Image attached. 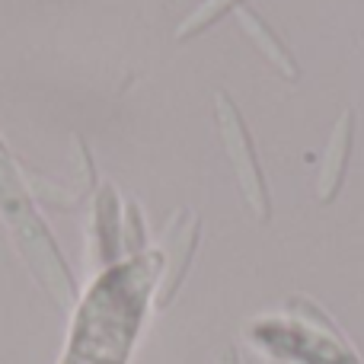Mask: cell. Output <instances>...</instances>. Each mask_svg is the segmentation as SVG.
<instances>
[{
    "mask_svg": "<svg viewBox=\"0 0 364 364\" xmlns=\"http://www.w3.org/2000/svg\"><path fill=\"white\" fill-rule=\"evenodd\" d=\"M160 269V250H144L141 256L102 269L77 307L61 364H128Z\"/></svg>",
    "mask_w": 364,
    "mask_h": 364,
    "instance_id": "cell-1",
    "label": "cell"
},
{
    "mask_svg": "<svg viewBox=\"0 0 364 364\" xmlns=\"http://www.w3.org/2000/svg\"><path fill=\"white\" fill-rule=\"evenodd\" d=\"M32 192L26 186L23 166L13 160L10 147L0 138V218L10 227V237L16 243L19 256L32 269L36 282L48 291V297L58 307H74L77 304V282L51 237L48 224L32 205Z\"/></svg>",
    "mask_w": 364,
    "mask_h": 364,
    "instance_id": "cell-2",
    "label": "cell"
},
{
    "mask_svg": "<svg viewBox=\"0 0 364 364\" xmlns=\"http://www.w3.org/2000/svg\"><path fill=\"white\" fill-rule=\"evenodd\" d=\"M265 355L291 364H361L336 323L307 297H291L284 316H262L246 329Z\"/></svg>",
    "mask_w": 364,
    "mask_h": 364,
    "instance_id": "cell-3",
    "label": "cell"
},
{
    "mask_svg": "<svg viewBox=\"0 0 364 364\" xmlns=\"http://www.w3.org/2000/svg\"><path fill=\"white\" fill-rule=\"evenodd\" d=\"M214 119H218L220 141H224V151L233 164V176L240 182V192H243L246 205L256 214L259 224H269L272 220L269 186H265L262 166H259L256 151H252V138H250V132H246L243 115H240L237 102H233L224 90L214 93Z\"/></svg>",
    "mask_w": 364,
    "mask_h": 364,
    "instance_id": "cell-4",
    "label": "cell"
},
{
    "mask_svg": "<svg viewBox=\"0 0 364 364\" xmlns=\"http://www.w3.org/2000/svg\"><path fill=\"white\" fill-rule=\"evenodd\" d=\"M198 233H201V220L198 214L186 211H173L170 224L164 230V243H160V252H164V269H160V282L154 288V304L157 310H166L176 297V291L186 282V272L192 265L195 246H198Z\"/></svg>",
    "mask_w": 364,
    "mask_h": 364,
    "instance_id": "cell-5",
    "label": "cell"
},
{
    "mask_svg": "<svg viewBox=\"0 0 364 364\" xmlns=\"http://www.w3.org/2000/svg\"><path fill=\"white\" fill-rule=\"evenodd\" d=\"M122 201L109 182L96 186L93 201V259L100 269L115 265L125 252H122Z\"/></svg>",
    "mask_w": 364,
    "mask_h": 364,
    "instance_id": "cell-6",
    "label": "cell"
},
{
    "mask_svg": "<svg viewBox=\"0 0 364 364\" xmlns=\"http://www.w3.org/2000/svg\"><path fill=\"white\" fill-rule=\"evenodd\" d=\"M352 144H355V112L346 109L339 115V122H336L333 134H329V144L323 151V164H320V176H316V198L323 205H329L339 195L348 157H352Z\"/></svg>",
    "mask_w": 364,
    "mask_h": 364,
    "instance_id": "cell-7",
    "label": "cell"
},
{
    "mask_svg": "<svg viewBox=\"0 0 364 364\" xmlns=\"http://www.w3.org/2000/svg\"><path fill=\"white\" fill-rule=\"evenodd\" d=\"M237 23H240V29L250 36V42L259 48V55H262L265 61H269L272 68H275L278 74L284 77V80L294 83L297 77H301V68H297L294 55H291V51L284 48L282 42H278V36L262 23V19L256 16V13L246 10V6H237Z\"/></svg>",
    "mask_w": 364,
    "mask_h": 364,
    "instance_id": "cell-8",
    "label": "cell"
},
{
    "mask_svg": "<svg viewBox=\"0 0 364 364\" xmlns=\"http://www.w3.org/2000/svg\"><path fill=\"white\" fill-rule=\"evenodd\" d=\"M237 4H240V0H201V4L179 23L176 42H188V38H195L198 32H205L211 23H218L224 13H230Z\"/></svg>",
    "mask_w": 364,
    "mask_h": 364,
    "instance_id": "cell-9",
    "label": "cell"
},
{
    "mask_svg": "<svg viewBox=\"0 0 364 364\" xmlns=\"http://www.w3.org/2000/svg\"><path fill=\"white\" fill-rule=\"evenodd\" d=\"M144 243H147V233H144V224H141V208L134 201H128L122 208V252H125V259L141 256L147 250Z\"/></svg>",
    "mask_w": 364,
    "mask_h": 364,
    "instance_id": "cell-10",
    "label": "cell"
},
{
    "mask_svg": "<svg viewBox=\"0 0 364 364\" xmlns=\"http://www.w3.org/2000/svg\"><path fill=\"white\" fill-rule=\"evenodd\" d=\"M211 364H240L237 348H233V346H224L218 355H214V361H211Z\"/></svg>",
    "mask_w": 364,
    "mask_h": 364,
    "instance_id": "cell-11",
    "label": "cell"
}]
</instances>
